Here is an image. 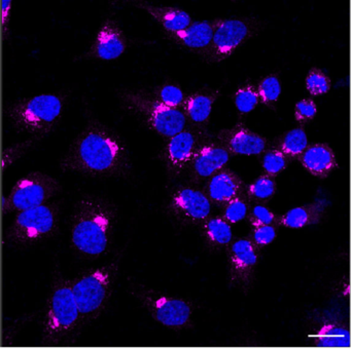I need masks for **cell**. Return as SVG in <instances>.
<instances>
[{
  "instance_id": "obj_1",
  "label": "cell",
  "mask_w": 351,
  "mask_h": 349,
  "mask_svg": "<svg viewBox=\"0 0 351 349\" xmlns=\"http://www.w3.org/2000/svg\"><path fill=\"white\" fill-rule=\"evenodd\" d=\"M59 190L58 182L42 172H32L16 183L3 201V211H21L44 205Z\"/></svg>"
},
{
  "instance_id": "obj_2",
  "label": "cell",
  "mask_w": 351,
  "mask_h": 349,
  "mask_svg": "<svg viewBox=\"0 0 351 349\" xmlns=\"http://www.w3.org/2000/svg\"><path fill=\"white\" fill-rule=\"evenodd\" d=\"M120 152V145L114 138L102 131H91L77 144V159L84 170L108 172L116 166Z\"/></svg>"
},
{
  "instance_id": "obj_3",
  "label": "cell",
  "mask_w": 351,
  "mask_h": 349,
  "mask_svg": "<svg viewBox=\"0 0 351 349\" xmlns=\"http://www.w3.org/2000/svg\"><path fill=\"white\" fill-rule=\"evenodd\" d=\"M63 103L55 94H40L16 105L13 116L27 131L42 133L51 129L60 117Z\"/></svg>"
},
{
  "instance_id": "obj_4",
  "label": "cell",
  "mask_w": 351,
  "mask_h": 349,
  "mask_svg": "<svg viewBox=\"0 0 351 349\" xmlns=\"http://www.w3.org/2000/svg\"><path fill=\"white\" fill-rule=\"evenodd\" d=\"M110 223L108 214L101 209H85L73 229L75 248L90 256L101 255L108 246Z\"/></svg>"
},
{
  "instance_id": "obj_5",
  "label": "cell",
  "mask_w": 351,
  "mask_h": 349,
  "mask_svg": "<svg viewBox=\"0 0 351 349\" xmlns=\"http://www.w3.org/2000/svg\"><path fill=\"white\" fill-rule=\"evenodd\" d=\"M108 285L110 274L104 269H97L80 279L71 287L80 313H93L99 309L108 295Z\"/></svg>"
},
{
  "instance_id": "obj_6",
  "label": "cell",
  "mask_w": 351,
  "mask_h": 349,
  "mask_svg": "<svg viewBox=\"0 0 351 349\" xmlns=\"http://www.w3.org/2000/svg\"><path fill=\"white\" fill-rule=\"evenodd\" d=\"M133 102L149 116L152 127L166 137H173L184 131L186 116L182 111L166 106L159 101L134 96Z\"/></svg>"
},
{
  "instance_id": "obj_7",
  "label": "cell",
  "mask_w": 351,
  "mask_h": 349,
  "mask_svg": "<svg viewBox=\"0 0 351 349\" xmlns=\"http://www.w3.org/2000/svg\"><path fill=\"white\" fill-rule=\"evenodd\" d=\"M56 223V216L52 207L42 205L19 211L13 233L22 240H34L50 233Z\"/></svg>"
},
{
  "instance_id": "obj_8",
  "label": "cell",
  "mask_w": 351,
  "mask_h": 349,
  "mask_svg": "<svg viewBox=\"0 0 351 349\" xmlns=\"http://www.w3.org/2000/svg\"><path fill=\"white\" fill-rule=\"evenodd\" d=\"M80 314L71 287H60L55 292L51 301L47 322L49 333L61 335L67 332L75 326Z\"/></svg>"
},
{
  "instance_id": "obj_9",
  "label": "cell",
  "mask_w": 351,
  "mask_h": 349,
  "mask_svg": "<svg viewBox=\"0 0 351 349\" xmlns=\"http://www.w3.org/2000/svg\"><path fill=\"white\" fill-rule=\"evenodd\" d=\"M213 55L221 61L231 55L247 37L248 27L240 20H219L213 22Z\"/></svg>"
},
{
  "instance_id": "obj_10",
  "label": "cell",
  "mask_w": 351,
  "mask_h": 349,
  "mask_svg": "<svg viewBox=\"0 0 351 349\" xmlns=\"http://www.w3.org/2000/svg\"><path fill=\"white\" fill-rule=\"evenodd\" d=\"M125 49L126 40L120 27L112 21H106L98 32L92 53L98 59L110 61L120 57Z\"/></svg>"
},
{
  "instance_id": "obj_11",
  "label": "cell",
  "mask_w": 351,
  "mask_h": 349,
  "mask_svg": "<svg viewBox=\"0 0 351 349\" xmlns=\"http://www.w3.org/2000/svg\"><path fill=\"white\" fill-rule=\"evenodd\" d=\"M300 160L308 172L319 178L328 177L337 166L336 155L326 144H315L306 148Z\"/></svg>"
},
{
  "instance_id": "obj_12",
  "label": "cell",
  "mask_w": 351,
  "mask_h": 349,
  "mask_svg": "<svg viewBox=\"0 0 351 349\" xmlns=\"http://www.w3.org/2000/svg\"><path fill=\"white\" fill-rule=\"evenodd\" d=\"M155 316L164 326H182L190 320L191 307L182 300L161 297L155 302Z\"/></svg>"
},
{
  "instance_id": "obj_13",
  "label": "cell",
  "mask_w": 351,
  "mask_h": 349,
  "mask_svg": "<svg viewBox=\"0 0 351 349\" xmlns=\"http://www.w3.org/2000/svg\"><path fill=\"white\" fill-rule=\"evenodd\" d=\"M173 203L184 215L192 219L203 220L210 214L211 205L208 198L194 189H182L176 193Z\"/></svg>"
},
{
  "instance_id": "obj_14",
  "label": "cell",
  "mask_w": 351,
  "mask_h": 349,
  "mask_svg": "<svg viewBox=\"0 0 351 349\" xmlns=\"http://www.w3.org/2000/svg\"><path fill=\"white\" fill-rule=\"evenodd\" d=\"M229 161L227 150L219 146H204L193 158L195 172L201 177H209L221 170Z\"/></svg>"
},
{
  "instance_id": "obj_15",
  "label": "cell",
  "mask_w": 351,
  "mask_h": 349,
  "mask_svg": "<svg viewBox=\"0 0 351 349\" xmlns=\"http://www.w3.org/2000/svg\"><path fill=\"white\" fill-rule=\"evenodd\" d=\"M226 144L233 153L240 155H258L266 148L264 138L244 127L232 131L226 140Z\"/></svg>"
},
{
  "instance_id": "obj_16",
  "label": "cell",
  "mask_w": 351,
  "mask_h": 349,
  "mask_svg": "<svg viewBox=\"0 0 351 349\" xmlns=\"http://www.w3.org/2000/svg\"><path fill=\"white\" fill-rule=\"evenodd\" d=\"M143 8L169 32H178L188 28L191 25L190 14L180 8L154 6L149 4H145Z\"/></svg>"
},
{
  "instance_id": "obj_17",
  "label": "cell",
  "mask_w": 351,
  "mask_h": 349,
  "mask_svg": "<svg viewBox=\"0 0 351 349\" xmlns=\"http://www.w3.org/2000/svg\"><path fill=\"white\" fill-rule=\"evenodd\" d=\"M241 189V180L237 174L230 170L219 172L209 183V195L219 203H225L235 198Z\"/></svg>"
},
{
  "instance_id": "obj_18",
  "label": "cell",
  "mask_w": 351,
  "mask_h": 349,
  "mask_svg": "<svg viewBox=\"0 0 351 349\" xmlns=\"http://www.w3.org/2000/svg\"><path fill=\"white\" fill-rule=\"evenodd\" d=\"M215 26L210 22H197L188 28L172 33L174 38L191 49H204L210 45Z\"/></svg>"
},
{
  "instance_id": "obj_19",
  "label": "cell",
  "mask_w": 351,
  "mask_h": 349,
  "mask_svg": "<svg viewBox=\"0 0 351 349\" xmlns=\"http://www.w3.org/2000/svg\"><path fill=\"white\" fill-rule=\"evenodd\" d=\"M315 345L320 348H349L350 333L348 328L337 324H324L316 333Z\"/></svg>"
},
{
  "instance_id": "obj_20",
  "label": "cell",
  "mask_w": 351,
  "mask_h": 349,
  "mask_svg": "<svg viewBox=\"0 0 351 349\" xmlns=\"http://www.w3.org/2000/svg\"><path fill=\"white\" fill-rule=\"evenodd\" d=\"M194 148L195 138L189 131H182V133L171 137L168 145V155L172 164L180 166L190 161L194 154Z\"/></svg>"
},
{
  "instance_id": "obj_21",
  "label": "cell",
  "mask_w": 351,
  "mask_h": 349,
  "mask_svg": "<svg viewBox=\"0 0 351 349\" xmlns=\"http://www.w3.org/2000/svg\"><path fill=\"white\" fill-rule=\"evenodd\" d=\"M320 217L319 209L317 205H308V207H298L289 209L281 218V223L285 227L303 228L309 224L315 223Z\"/></svg>"
},
{
  "instance_id": "obj_22",
  "label": "cell",
  "mask_w": 351,
  "mask_h": 349,
  "mask_svg": "<svg viewBox=\"0 0 351 349\" xmlns=\"http://www.w3.org/2000/svg\"><path fill=\"white\" fill-rule=\"evenodd\" d=\"M213 102L215 98L208 94H193L184 101V110L193 121L203 122L210 115Z\"/></svg>"
},
{
  "instance_id": "obj_23",
  "label": "cell",
  "mask_w": 351,
  "mask_h": 349,
  "mask_svg": "<svg viewBox=\"0 0 351 349\" xmlns=\"http://www.w3.org/2000/svg\"><path fill=\"white\" fill-rule=\"evenodd\" d=\"M231 259L237 270H246L258 262V255L250 240H240L232 246Z\"/></svg>"
},
{
  "instance_id": "obj_24",
  "label": "cell",
  "mask_w": 351,
  "mask_h": 349,
  "mask_svg": "<svg viewBox=\"0 0 351 349\" xmlns=\"http://www.w3.org/2000/svg\"><path fill=\"white\" fill-rule=\"evenodd\" d=\"M308 147L307 135L305 131L302 129H295L289 131L285 135L282 143H281V152L285 155L301 156V154L305 151Z\"/></svg>"
},
{
  "instance_id": "obj_25",
  "label": "cell",
  "mask_w": 351,
  "mask_h": 349,
  "mask_svg": "<svg viewBox=\"0 0 351 349\" xmlns=\"http://www.w3.org/2000/svg\"><path fill=\"white\" fill-rule=\"evenodd\" d=\"M207 235L219 244H228L232 240V229L230 224L225 220L215 218L207 222L206 226Z\"/></svg>"
},
{
  "instance_id": "obj_26",
  "label": "cell",
  "mask_w": 351,
  "mask_h": 349,
  "mask_svg": "<svg viewBox=\"0 0 351 349\" xmlns=\"http://www.w3.org/2000/svg\"><path fill=\"white\" fill-rule=\"evenodd\" d=\"M330 79L322 70L313 68L306 77V88L312 96L326 94L330 90Z\"/></svg>"
},
{
  "instance_id": "obj_27",
  "label": "cell",
  "mask_w": 351,
  "mask_h": 349,
  "mask_svg": "<svg viewBox=\"0 0 351 349\" xmlns=\"http://www.w3.org/2000/svg\"><path fill=\"white\" fill-rule=\"evenodd\" d=\"M258 99L264 104L275 102L278 100L281 94V86L276 76H267L261 81L258 90Z\"/></svg>"
},
{
  "instance_id": "obj_28",
  "label": "cell",
  "mask_w": 351,
  "mask_h": 349,
  "mask_svg": "<svg viewBox=\"0 0 351 349\" xmlns=\"http://www.w3.org/2000/svg\"><path fill=\"white\" fill-rule=\"evenodd\" d=\"M258 94L254 86L239 88L235 94V105L242 113H248L256 108L258 103Z\"/></svg>"
},
{
  "instance_id": "obj_29",
  "label": "cell",
  "mask_w": 351,
  "mask_h": 349,
  "mask_svg": "<svg viewBox=\"0 0 351 349\" xmlns=\"http://www.w3.org/2000/svg\"><path fill=\"white\" fill-rule=\"evenodd\" d=\"M275 190H276V186L274 181L268 176L261 177L248 188V192L252 196L260 199L270 198L274 194Z\"/></svg>"
},
{
  "instance_id": "obj_30",
  "label": "cell",
  "mask_w": 351,
  "mask_h": 349,
  "mask_svg": "<svg viewBox=\"0 0 351 349\" xmlns=\"http://www.w3.org/2000/svg\"><path fill=\"white\" fill-rule=\"evenodd\" d=\"M287 166L285 155L279 150H272L264 156L263 168L267 174H277L282 172Z\"/></svg>"
},
{
  "instance_id": "obj_31",
  "label": "cell",
  "mask_w": 351,
  "mask_h": 349,
  "mask_svg": "<svg viewBox=\"0 0 351 349\" xmlns=\"http://www.w3.org/2000/svg\"><path fill=\"white\" fill-rule=\"evenodd\" d=\"M228 203H228L225 211L226 219L231 223H237V222L242 221L247 214L246 203L241 199L237 198V197L228 201Z\"/></svg>"
},
{
  "instance_id": "obj_32",
  "label": "cell",
  "mask_w": 351,
  "mask_h": 349,
  "mask_svg": "<svg viewBox=\"0 0 351 349\" xmlns=\"http://www.w3.org/2000/svg\"><path fill=\"white\" fill-rule=\"evenodd\" d=\"M317 113V107L311 99H304L299 101L295 106V120L299 122L310 120L314 118Z\"/></svg>"
},
{
  "instance_id": "obj_33",
  "label": "cell",
  "mask_w": 351,
  "mask_h": 349,
  "mask_svg": "<svg viewBox=\"0 0 351 349\" xmlns=\"http://www.w3.org/2000/svg\"><path fill=\"white\" fill-rule=\"evenodd\" d=\"M160 96H161V102L171 108H176L184 102V92L178 86H164L160 92Z\"/></svg>"
},
{
  "instance_id": "obj_34",
  "label": "cell",
  "mask_w": 351,
  "mask_h": 349,
  "mask_svg": "<svg viewBox=\"0 0 351 349\" xmlns=\"http://www.w3.org/2000/svg\"><path fill=\"white\" fill-rule=\"evenodd\" d=\"M275 216L272 211H269L266 207L263 205H256L252 213V225L258 227V226L270 225L274 221Z\"/></svg>"
},
{
  "instance_id": "obj_35",
  "label": "cell",
  "mask_w": 351,
  "mask_h": 349,
  "mask_svg": "<svg viewBox=\"0 0 351 349\" xmlns=\"http://www.w3.org/2000/svg\"><path fill=\"white\" fill-rule=\"evenodd\" d=\"M275 237H276V230L273 226H258L254 230V242L260 246H267V244H271Z\"/></svg>"
},
{
  "instance_id": "obj_36",
  "label": "cell",
  "mask_w": 351,
  "mask_h": 349,
  "mask_svg": "<svg viewBox=\"0 0 351 349\" xmlns=\"http://www.w3.org/2000/svg\"><path fill=\"white\" fill-rule=\"evenodd\" d=\"M11 0H5L1 2V26H3V33L7 32L8 27L10 24V18H11Z\"/></svg>"
}]
</instances>
